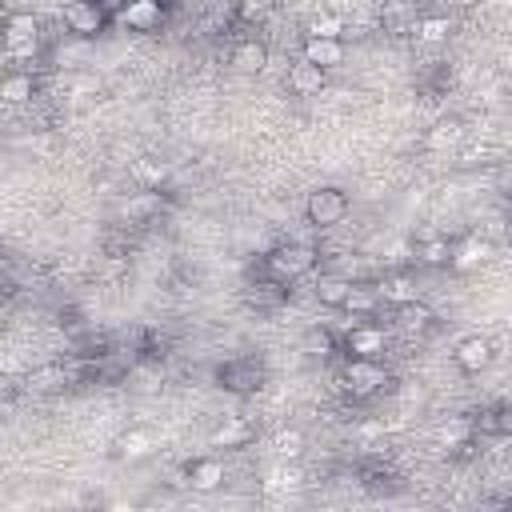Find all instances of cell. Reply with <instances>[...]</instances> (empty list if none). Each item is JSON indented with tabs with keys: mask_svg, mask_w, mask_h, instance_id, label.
Listing matches in <instances>:
<instances>
[{
	"mask_svg": "<svg viewBox=\"0 0 512 512\" xmlns=\"http://www.w3.org/2000/svg\"><path fill=\"white\" fill-rule=\"evenodd\" d=\"M156 452V436H152V428H144V424H132V428H124L116 440H112V460H120V464H140V460H148Z\"/></svg>",
	"mask_w": 512,
	"mask_h": 512,
	"instance_id": "7c38bea8",
	"label": "cell"
},
{
	"mask_svg": "<svg viewBox=\"0 0 512 512\" xmlns=\"http://www.w3.org/2000/svg\"><path fill=\"white\" fill-rule=\"evenodd\" d=\"M392 312V324L400 328V332H408V336H428L436 324H440V316L424 304V300H408V304H396V308H388Z\"/></svg>",
	"mask_w": 512,
	"mask_h": 512,
	"instance_id": "2e32d148",
	"label": "cell"
},
{
	"mask_svg": "<svg viewBox=\"0 0 512 512\" xmlns=\"http://www.w3.org/2000/svg\"><path fill=\"white\" fill-rule=\"evenodd\" d=\"M300 352L328 360V356L340 352V340H336V332H332L328 324H312V328H304V336H300Z\"/></svg>",
	"mask_w": 512,
	"mask_h": 512,
	"instance_id": "f1b7e54d",
	"label": "cell"
},
{
	"mask_svg": "<svg viewBox=\"0 0 512 512\" xmlns=\"http://www.w3.org/2000/svg\"><path fill=\"white\" fill-rule=\"evenodd\" d=\"M448 32H452V20L444 12H420V20L412 28V36L424 44H440V40H448Z\"/></svg>",
	"mask_w": 512,
	"mask_h": 512,
	"instance_id": "4dcf8cb0",
	"label": "cell"
},
{
	"mask_svg": "<svg viewBox=\"0 0 512 512\" xmlns=\"http://www.w3.org/2000/svg\"><path fill=\"white\" fill-rule=\"evenodd\" d=\"M268 60H272V44L256 28L244 32V36H236L232 48H228V68L240 72V76H260L268 68Z\"/></svg>",
	"mask_w": 512,
	"mask_h": 512,
	"instance_id": "30bf717a",
	"label": "cell"
},
{
	"mask_svg": "<svg viewBox=\"0 0 512 512\" xmlns=\"http://www.w3.org/2000/svg\"><path fill=\"white\" fill-rule=\"evenodd\" d=\"M256 440V428L248 424V420H240V416H232V420H224L220 428H212V436H208V444L212 448H248Z\"/></svg>",
	"mask_w": 512,
	"mask_h": 512,
	"instance_id": "4316f807",
	"label": "cell"
},
{
	"mask_svg": "<svg viewBox=\"0 0 512 512\" xmlns=\"http://www.w3.org/2000/svg\"><path fill=\"white\" fill-rule=\"evenodd\" d=\"M0 260H4V236H0Z\"/></svg>",
	"mask_w": 512,
	"mask_h": 512,
	"instance_id": "e575fe53",
	"label": "cell"
},
{
	"mask_svg": "<svg viewBox=\"0 0 512 512\" xmlns=\"http://www.w3.org/2000/svg\"><path fill=\"white\" fill-rule=\"evenodd\" d=\"M360 484H364L372 496H392V492L404 488V484H400V472L388 468L384 460H368V464H360Z\"/></svg>",
	"mask_w": 512,
	"mask_h": 512,
	"instance_id": "cb8c5ba5",
	"label": "cell"
},
{
	"mask_svg": "<svg viewBox=\"0 0 512 512\" xmlns=\"http://www.w3.org/2000/svg\"><path fill=\"white\" fill-rule=\"evenodd\" d=\"M392 384H396V372L388 368V360H344L340 364V392L356 404L388 396Z\"/></svg>",
	"mask_w": 512,
	"mask_h": 512,
	"instance_id": "7a4b0ae2",
	"label": "cell"
},
{
	"mask_svg": "<svg viewBox=\"0 0 512 512\" xmlns=\"http://www.w3.org/2000/svg\"><path fill=\"white\" fill-rule=\"evenodd\" d=\"M288 300H292L288 284H276V280H264V276H256V284H248V304L260 308V312H276Z\"/></svg>",
	"mask_w": 512,
	"mask_h": 512,
	"instance_id": "484cf974",
	"label": "cell"
},
{
	"mask_svg": "<svg viewBox=\"0 0 512 512\" xmlns=\"http://www.w3.org/2000/svg\"><path fill=\"white\" fill-rule=\"evenodd\" d=\"M380 308H384V300L376 292V280H352V292H348L340 312H348L352 320H376Z\"/></svg>",
	"mask_w": 512,
	"mask_h": 512,
	"instance_id": "ac0fdd59",
	"label": "cell"
},
{
	"mask_svg": "<svg viewBox=\"0 0 512 512\" xmlns=\"http://www.w3.org/2000/svg\"><path fill=\"white\" fill-rule=\"evenodd\" d=\"M376 292L384 300V308H396V304H408V300H420L416 296V276L408 268H396V272H384L376 280Z\"/></svg>",
	"mask_w": 512,
	"mask_h": 512,
	"instance_id": "ffe728a7",
	"label": "cell"
},
{
	"mask_svg": "<svg viewBox=\"0 0 512 512\" xmlns=\"http://www.w3.org/2000/svg\"><path fill=\"white\" fill-rule=\"evenodd\" d=\"M316 268H320V248H316V244H308V240H280V244H272V248L260 256L256 276L292 288V284H300L304 276H316Z\"/></svg>",
	"mask_w": 512,
	"mask_h": 512,
	"instance_id": "6da1fadb",
	"label": "cell"
},
{
	"mask_svg": "<svg viewBox=\"0 0 512 512\" xmlns=\"http://www.w3.org/2000/svg\"><path fill=\"white\" fill-rule=\"evenodd\" d=\"M508 404L504 400H496V404H484L476 416H468V428H472V436L476 440H484V436H508Z\"/></svg>",
	"mask_w": 512,
	"mask_h": 512,
	"instance_id": "603a6c76",
	"label": "cell"
},
{
	"mask_svg": "<svg viewBox=\"0 0 512 512\" xmlns=\"http://www.w3.org/2000/svg\"><path fill=\"white\" fill-rule=\"evenodd\" d=\"M8 68H12V56H8V52H4V44H0V76H4Z\"/></svg>",
	"mask_w": 512,
	"mask_h": 512,
	"instance_id": "d6a6232c",
	"label": "cell"
},
{
	"mask_svg": "<svg viewBox=\"0 0 512 512\" xmlns=\"http://www.w3.org/2000/svg\"><path fill=\"white\" fill-rule=\"evenodd\" d=\"M40 96V76L32 68H8L0 76V100L4 104H32Z\"/></svg>",
	"mask_w": 512,
	"mask_h": 512,
	"instance_id": "e0dca14e",
	"label": "cell"
},
{
	"mask_svg": "<svg viewBox=\"0 0 512 512\" xmlns=\"http://www.w3.org/2000/svg\"><path fill=\"white\" fill-rule=\"evenodd\" d=\"M488 256H492V240H484V236L468 232V236H456V240H452L448 268H452V272H472V268L488 264Z\"/></svg>",
	"mask_w": 512,
	"mask_h": 512,
	"instance_id": "9a60e30c",
	"label": "cell"
},
{
	"mask_svg": "<svg viewBox=\"0 0 512 512\" xmlns=\"http://www.w3.org/2000/svg\"><path fill=\"white\" fill-rule=\"evenodd\" d=\"M80 376H84L80 368H68L64 360H56V364H44V368H36L28 376V392H60V388L76 384Z\"/></svg>",
	"mask_w": 512,
	"mask_h": 512,
	"instance_id": "7402d4cb",
	"label": "cell"
},
{
	"mask_svg": "<svg viewBox=\"0 0 512 512\" xmlns=\"http://www.w3.org/2000/svg\"><path fill=\"white\" fill-rule=\"evenodd\" d=\"M108 512H136V508H132V504H124V500H120V504H108Z\"/></svg>",
	"mask_w": 512,
	"mask_h": 512,
	"instance_id": "836d02e7",
	"label": "cell"
},
{
	"mask_svg": "<svg viewBox=\"0 0 512 512\" xmlns=\"http://www.w3.org/2000/svg\"><path fill=\"white\" fill-rule=\"evenodd\" d=\"M172 4H160V0H132V4H116L112 8V28L120 32H136V36H156L168 28L172 20Z\"/></svg>",
	"mask_w": 512,
	"mask_h": 512,
	"instance_id": "52a82bcc",
	"label": "cell"
},
{
	"mask_svg": "<svg viewBox=\"0 0 512 512\" xmlns=\"http://www.w3.org/2000/svg\"><path fill=\"white\" fill-rule=\"evenodd\" d=\"M180 480H184V488H188V492L212 496V492H220V488L228 484V464H224L216 452H200V456L184 460Z\"/></svg>",
	"mask_w": 512,
	"mask_h": 512,
	"instance_id": "9c48e42d",
	"label": "cell"
},
{
	"mask_svg": "<svg viewBox=\"0 0 512 512\" xmlns=\"http://www.w3.org/2000/svg\"><path fill=\"white\" fill-rule=\"evenodd\" d=\"M336 340H340V356L344 360H384L388 348H392V332L384 324H376V320H356Z\"/></svg>",
	"mask_w": 512,
	"mask_h": 512,
	"instance_id": "8992f818",
	"label": "cell"
},
{
	"mask_svg": "<svg viewBox=\"0 0 512 512\" xmlns=\"http://www.w3.org/2000/svg\"><path fill=\"white\" fill-rule=\"evenodd\" d=\"M448 256H452L448 236H420L412 244V264L416 268H448Z\"/></svg>",
	"mask_w": 512,
	"mask_h": 512,
	"instance_id": "d4e9b609",
	"label": "cell"
},
{
	"mask_svg": "<svg viewBox=\"0 0 512 512\" xmlns=\"http://www.w3.org/2000/svg\"><path fill=\"white\" fill-rule=\"evenodd\" d=\"M420 20V8L416 4H384L380 8V28L392 32V36H408Z\"/></svg>",
	"mask_w": 512,
	"mask_h": 512,
	"instance_id": "83f0119b",
	"label": "cell"
},
{
	"mask_svg": "<svg viewBox=\"0 0 512 512\" xmlns=\"http://www.w3.org/2000/svg\"><path fill=\"white\" fill-rule=\"evenodd\" d=\"M212 380L232 396H256L268 384V368L260 356H228L212 368Z\"/></svg>",
	"mask_w": 512,
	"mask_h": 512,
	"instance_id": "277c9868",
	"label": "cell"
},
{
	"mask_svg": "<svg viewBox=\"0 0 512 512\" xmlns=\"http://www.w3.org/2000/svg\"><path fill=\"white\" fill-rule=\"evenodd\" d=\"M272 452L280 456V460H300L304 456V448H308V436H304V428H296V424H284V428H276L272 432Z\"/></svg>",
	"mask_w": 512,
	"mask_h": 512,
	"instance_id": "f546056e",
	"label": "cell"
},
{
	"mask_svg": "<svg viewBox=\"0 0 512 512\" xmlns=\"http://www.w3.org/2000/svg\"><path fill=\"white\" fill-rule=\"evenodd\" d=\"M0 44L12 56V64L16 60H36L40 48H44V24H40V16H32V12H8V16H0Z\"/></svg>",
	"mask_w": 512,
	"mask_h": 512,
	"instance_id": "3957f363",
	"label": "cell"
},
{
	"mask_svg": "<svg viewBox=\"0 0 512 512\" xmlns=\"http://www.w3.org/2000/svg\"><path fill=\"white\" fill-rule=\"evenodd\" d=\"M112 8L116 4H100V0H72L60 8V24L68 36L76 40H96L112 28Z\"/></svg>",
	"mask_w": 512,
	"mask_h": 512,
	"instance_id": "ba28073f",
	"label": "cell"
},
{
	"mask_svg": "<svg viewBox=\"0 0 512 512\" xmlns=\"http://www.w3.org/2000/svg\"><path fill=\"white\" fill-rule=\"evenodd\" d=\"M348 292H352V276H344V272H316L312 276V296L324 304V308H344V300H348Z\"/></svg>",
	"mask_w": 512,
	"mask_h": 512,
	"instance_id": "44dd1931",
	"label": "cell"
},
{
	"mask_svg": "<svg viewBox=\"0 0 512 512\" xmlns=\"http://www.w3.org/2000/svg\"><path fill=\"white\" fill-rule=\"evenodd\" d=\"M452 364H456L460 376H484V372L496 364V344H492L488 336L472 332V336L456 340V348H452Z\"/></svg>",
	"mask_w": 512,
	"mask_h": 512,
	"instance_id": "8fae6325",
	"label": "cell"
},
{
	"mask_svg": "<svg viewBox=\"0 0 512 512\" xmlns=\"http://www.w3.org/2000/svg\"><path fill=\"white\" fill-rule=\"evenodd\" d=\"M284 88L296 96V100H308V96H320L324 88H328V72H320L316 64H308V60H292L288 64V72H284Z\"/></svg>",
	"mask_w": 512,
	"mask_h": 512,
	"instance_id": "5bb4252c",
	"label": "cell"
},
{
	"mask_svg": "<svg viewBox=\"0 0 512 512\" xmlns=\"http://www.w3.org/2000/svg\"><path fill=\"white\" fill-rule=\"evenodd\" d=\"M464 136H468L464 116H456V112H452V116H440V120H436V124L424 132V140H420V144H424L428 152H452V148H456Z\"/></svg>",
	"mask_w": 512,
	"mask_h": 512,
	"instance_id": "d6986e66",
	"label": "cell"
},
{
	"mask_svg": "<svg viewBox=\"0 0 512 512\" xmlns=\"http://www.w3.org/2000/svg\"><path fill=\"white\" fill-rule=\"evenodd\" d=\"M344 32H348V24H344V16H336V12H320V16H312V20L304 24V36H324V40H344Z\"/></svg>",
	"mask_w": 512,
	"mask_h": 512,
	"instance_id": "1f68e13d",
	"label": "cell"
},
{
	"mask_svg": "<svg viewBox=\"0 0 512 512\" xmlns=\"http://www.w3.org/2000/svg\"><path fill=\"white\" fill-rule=\"evenodd\" d=\"M352 212V196L340 188V184H316L308 196H304V220L316 228V232H328L336 224H344Z\"/></svg>",
	"mask_w": 512,
	"mask_h": 512,
	"instance_id": "5b68a950",
	"label": "cell"
},
{
	"mask_svg": "<svg viewBox=\"0 0 512 512\" xmlns=\"http://www.w3.org/2000/svg\"><path fill=\"white\" fill-rule=\"evenodd\" d=\"M300 60L316 64L320 72H332L348 60V44L344 40H324V36H300Z\"/></svg>",
	"mask_w": 512,
	"mask_h": 512,
	"instance_id": "4fadbf2b",
	"label": "cell"
}]
</instances>
